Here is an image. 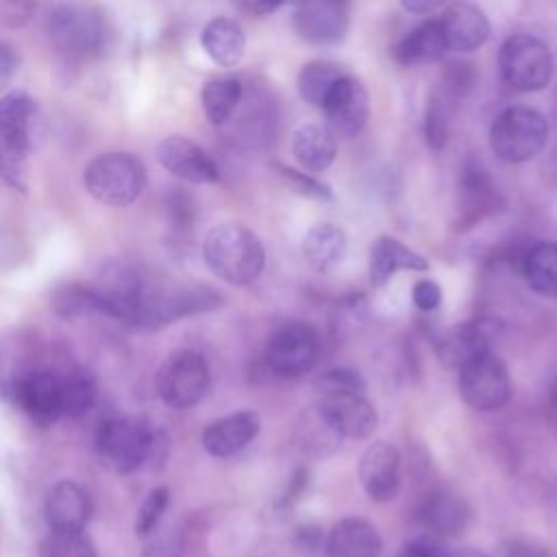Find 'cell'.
Returning <instances> with one entry per match:
<instances>
[{
  "label": "cell",
  "mask_w": 557,
  "mask_h": 557,
  "mask_svg": "<svg viewBox=\"0 0 557 557\" xmlns=\"http://www.w3.org/2000/svg\"><path fill=\"white\" fill-rule=\"evenodd\" d=\"M15 70H17L15 52L7 44H0V91H4L11 85Z\"/></svg>",
  "instance_id": "cell-44"
},
{
  "label": "cell",
  "mask_w": 557,
  "mask_h": 557,
  "mask_svg": "<svg viewBox=\"0 0 557 557\" xmlns=\"http://www.w3.org/2000/svg\"><path fill=\"white\" fill-rule=\"evenodd\" d=\"M294 30L311 44H337L348 30V0H309L292 15Z\"/></svg>",
  "instance_id": "cell-16"
},
{
  "label": "cell",
  "mask_w": 557,
  "mask_h": 557,
  "mask_svg": "<svg viewBox=\"0 0 557 557\" xmlns=\"http://www.w3.org/2000/svg\"><path fill=\"white\" fill-rule=\"evenodd\" d=\"M429 268V261L405 246L403 242L381 235L370 248V278L374 285H385L398 270L422 272Z\"/></svg>",
  "instance_id": "cell-24"
},
{
  "label": "cell",
  "mask_w": 557,
  "mask_h": 557,
  "mask_svg": "<svg viewBox=\"0 0 557 557\" xmlns=\"http://www.w3.org/2000/svg\"><path fill=\"white\" fill-rule=\"evenodd\" d=\"M437 26L446 50L472 52L481 48L490 37V20L476 4L455 2L446 7L437 17Z\"/></svg>",
  "instance_id": "cell-18"
},
{
  "label": "cell",
  "mask_w": 557,
  "mask_h": 557,
  "mask_svg": "<svg viewBox=\"0 0 557 557\" xmlns=\"http://www.w3.org/2000/svg\"><path fill=\"white\" fill-rule=\"evenodd\" d=\"M165 437L139 418H107L96 429L94 446L104 468L115 474H131L154 457Z\"/></svg>",
  "instance_id": "cell-2"
},
{
  "label": "cell",
  "mask_w": 557,
  "mask_h": 557,
  "mask_svg": "<svg viewBox=\"0 0 557 557\" xmlns=\"http://www.w3.org/2000/svg\"><path fill=\"white\" fill-rule=\"evenodd\" d=\"M200 44L207 57L220 67H233L246 52V35L235 20L213 17L200 33Z\"/></svg>",
  "instance_id": "cell-25"
},
{
  "label": "cell",
  "mask_w": 557,
  "mask_h": 557,
  "mask_svg": "<svg viewBox=\"0 0 557 557\" xmlns=\"http://www.w3.org/2000/svg\"><path fill=\"white\" fill-rule=\"evenodd\" d=\"M35 0H0V20L9 28H22L33 20Z\"/></svg>",
  "instance_id": "cell-40"
},
{
  "label": "cell",
  "mask_w": 557,
  "mask_h": 557,
  "mask_svg": "<svg viewBox=\"0 0 557 557\" xmlns=\"http://www.w3.org/2000/svg\"><path fill=\"white\" fill-rule=\"evenodd\" d=\"M7 394L39 426H48L61 418V374L52 370H30L15 376Z\"/></svg>",
  "instance_id": "cell-13"
},
{
  "label": "cell",
  "mask_w": 557,
  "mask_h": 557,
  "mask_svg": "<svg viewBox=\"0 0 557 557\" xmlns=\"http://www.w3.org/2000/svg\"><path fill=\"white\" fill-rule=\"evenodd\" d=\"M346 74V70L333 61H311L298 74V91L302 100L313 107H322L333 85Z\"/></svg>",
  "instance_id": "cell-33"
},
{
  "label": "cell",
  "mask_w": 557,
  "mask_h": 557,
  "mask_svg": "<svg viewBox=\"0 0 557 557\" xmlns=\"http://www.w3.org/2000/svg\"><path fill=\"white\" fill-rule=\"evenodd\" d=\"M346 246H348L346 233L339 226H335V224L322 222V224H313L305 233L300 250H302L305 261L313 270L326 272V270H331L333 265H337L344 259Z\"/></svg>",
  "instance_id": "cell-29"
},
{
  "label": "cell",
  "mask_w": 557,
  "mask_h": 557,
  "mask_svg": "<svg viewBox=\"0 0 557 557\" xmlns=\"http://www.w3.org/2000/svg\"><path fill=\"white\" fill-rule=\"evenodd\" d=\"M357 476L374 503H387L396 498L400 490V453L389 442L370 444L357 463Z\"/></svg>",
  "instance_id": "cell-15"
},
{
  "label": "cell",
  "mask_w": 557,
  "mask_h": 557,
  "mask_svg": "<svg viewBox=\"0 0 557 557\" xmlns=\"http://www.w3.org/2000/svg\"><path fill=\"white\" fill-rule=\"evenodd\" d=\"M52 311L63 320H76L87 315H104V305L96 294L94 285L83 283H65L59 285L50 298Z\"/></svg>",
  "instance_id": "cell-31"
},
{
  "label": "cell",
  "mask_w": 557,
  "mask_h": 557,
  "mask_svg": "<svg viewBox=\"0 0 557 557\" xmlns=\"http://www.w3.org/2000/svg\"><path fill=\"white\" fill-rule=\"evenodd\" d=\"M548 141L546 117L531 107H509L490 126V148L505 163H524L537 157Z\"/></svg>",
  "instance_id": "cell-4"
},
{
  "label": "cell",
  "mask_w": 557,
  "mask_h": 557,
  "mask_svg": "<svg viewBox=\"0 0 557 557\" xmlns=\"http://www.w3.org/2000/svg\"><path fill=\"white\" fill-rule=\"evenodd\" d=\"M411 300L420 311H433L440 302H442V289L435 281L431 278H422L413 285L411 292Z\"/></svg>",
  "instance_id": "cell-43"
},
{
  "label": "cell",
  "mask_w": 557,
  "mask_h": 557,
  "mask_svg": "<svg viewBox=\"0 0 557 557\" xmlns=\"http://www.w3.org/2000/svg\"><path fill=\"white\" fill-rule=\"evenodd\" d=\"M326 557H379L383 540L376 527L363 518H344L329 531Z\"/></svg>",
  "instance_id": "cell-23"
},
{
  "label": "cell",
  "mask_w": 557,
  "mask_h": 557,
  "mask_svg": "<svg viewBox=\"0 0 557 557\" xmlns=\"http://www.w3.org/2000/svg\"><path fill=\"white\" fill-rule=\"evenodd\" d=\"M96 383L85 370H70L61 376V416L83 418L96 405Z\"/></svg>",
  "instance_id": "cell-34"
},
{
  "label": "cell",
  "mask_w": 557,
  "mask_h": 557,
  "mask_svg": "<svg viewBox=\"0 0 557 557\" xmlns=\"http://www.w3.org/2000/svg\"><path fill=\"white\" fill-rule=\"evenodd\" d=\"M315 411L339 440H363L379 424L374 405L359 389H324Z\"/></svg>",
  "instance_id": "cell-12"
},
{
  "label": "cell",
  "mask_w": 557,
  "mask_h": 557,
  "mask_svg": "<svg viewBox=\"0 0 557 557\" xmlns=\"http://www.w3.org/2000/svg\"><path fill=\"white\" fill-rule=\"evenodd\" d=\"M498 70L503 81L522 94L542 91L553 78V54L548 46L533 35H511L498 52Z\"/></svg>",
  "instance_id": "cell-6"
},
{
  "label": "cell",
  "mask_w": 557,
  "mask_h": 557,
  "mask_svg": "<svg viewBox=\"0 0 557 557\" xmlns=\"http://www.w3.org/2000/svg\"><path fill=\"white\" fill-rule=\"evenodd\" d=\"M233 4L248 15H268L278 9L274 0H233Z\"/></svg>",
  "instance_id": "cell-45"
},
{
  "label": "cell",
  "mask_w": 557,
  "mask_h": 557,
  "mask_svg": "<svg viewBox=\"0 0 557 557\" xmlns=\"http://www.w3.org/2000/svg\"><path fill=\"white\" fill-rule=\"evenodd\" d=\"M459 174V222L461 228H468L496 211L500 198L481 161L468 159Z\"/></svg>",
  "instance_id": "cell-19"
},
{
  "label": "cell",
  "mask_w": 557,
  "mask_h": 557,
  "mask_svg": "<svg viewBox=\"0 0 557 557\" xmlns=\"http://www.w3.org/2000/svg\"><path fill=\"white\" fill-rule=\"evenodd\" d=\"M527 285L544 296L557 298V242H537L522 257Z\"/></svg>",
  "instance_id": "cell-30"
},
{
  "label": "cell",
  "mask_w": 557,
  "mask_h": 557,
  "mask_svg": "<svg viewBox=\"0 0 557 557\" xmlns=\"http://www.w3.org/2000/svg\"><path fill=\"white\" fill-rule=\"evenodd\" d=\"M202 109L211 124H224L242 100V83L235 76H215L202 85Z\"/></svg>",
  "instance_id": "cell-32"
},
{
  "label": "cell",
  "mask_w": 557,
  "mask_h": 557,
  "mask_svg": "<svg viewBox=\"0 0 557 557\" xmlns=\"http://www.w3.org/2000/svg\"><path fill=\"white\" fill-rule=\"evenodd\" d=\"M494 326L487 320H470L442 333L437 339V357L448 368H459L474 355L490 350Z\"/></svg>",
  "instance_id": "cell-22"
},
{
  "label": "cell",
  "mask_w": 557,
  "mask_h": 557,
  "mask_svg": "<svg viewBox=\"0 0 557 557\" xmlns=\"http://www.w3.org/2000/svg\"><path fill=\"white\" fill-rule=\"evenodd\" d=\"M335 137L324 124H305L292 137V152L307 172H324L337 154Z\"/></svg>",
  "instance_id": "cell-27"
},
{
  "label": "cell",
  "mask_w": 557,
  "mask_h": 557,
  "mask_svg": "<svg viewBox=\"0 0 557 557\" xmlns=\"http://www.w3.org/2000/svg\"><path fill=\"white\" fill-rule=\"evenodd\" d=\"M320 357V337L307 322L278 326L265 344V366L274 376L298 379L307 374Z\"/></svg>",
  "instance_id": "cell-11"
},
{
  "label": "cell",
  "mask_w": 557,
  "mask_h": 557,
  "mask_svg": "<svg viewBox=\"0 0 557 557\" xmlns=\"http://www.w3.org/2000/svg\"><path fill=\"white\" fill-rule=\"evenodd\" d=\"M278 7H283V4H292V7H300V4H305V2H309V0H274Z\"/></svg>",
  "instance_id": "cell-50"
},
{
  "label": "cell",
  "mask_w": 557,
  "mask_h": 557,
  "mask_svg": "<svg viewBox=\"0 0 557 557\" xmlns=\"http://www.w3.org/2000/svg\"><path fill=\"white\" fill-rule=\"evenodd\" d=\"M459 394L476 411H496L505 407L511 396V381L507 366L492 350H483L461 363L459 368Z\"/></svg>",
  "instance_id": "cell-10"
},
{
  "label": "cell",
  "mask_w": 557,
  "mask_h": 557,
  "mask_svg": "<svg viewBox=\"0 0 557 557\" xmlns=\"http://www.w3.org/2000/svg\"><path fill=\"white\" fill-rule=\"evenodd\" d=\"M468 518L470 511L466 503L444 490L429 494L420 507V520L435 537L459 535L466 529Z\"/></svg>",
  "instance_id": "cell-26"
},
{
  "label": "cell",
  "mask_w": 557,
  "mask_h": 557,
  "mask_svg": "<svg viewBox=\"0 0 557 557\" xmlns=\"http://www.w3.org/2000/svg\"><path fill=\"white\" fill-rule=\"evenodd\" d=\"M44 511L50 531H85L91 518V500L76 481L63 479L50 487Z\"/></svg>",
  "instance_id": "cell-21"
},
{
  "label": "cell",
  "mask_w": 557,
  "mask_h": 557,
  "mask_svg": "<svg viewBox=\"0 0 557 557\" xmlns=\"http://www.w3.org/2000/svg\"><path fill=\"white\" fill-rule=\"evenodd\" d=\"M315 387H318V392H324V389H359V392H366V383H363L361 374L355 372V370H348V368H335V370L324 372L318 379Z\"/></svg>",
  "instance_id": "cell-39"
},
{
  "label": "cell",
  "mask_w": 557,
  "mask_h": 557,
  "mask_svg": "<svg viewBox=\"0 0 557 557\" xmlns=\"http://www.w3.org/2000/svg\"><path fill=\"white\" fill-rule=\"evenodd\" d=\"M83 185L107 207H128L146 187V168L131 152H102L83 170Z\"/></svg>",
  "instance_id": "cell-3"
},
{
  "label": "cell",
  "mask_w": 557,
  "mask_h": 557,
  "mask_svg": "<svg viewBox=\"0 0 557 557\" xmlns=\"http://www.w3.org/2000/svg\"><path fill=\"white\" fill-rule=\"evenodd\" d=\"M553 409L557 411V385H555V389H553Z\"/></svg>",
  "instance_id": "cell-51"
},
{
  "label": "cell",
  "mask_w": 557,
  "mask_h": 557,
  "mask_svg": "<svg viewBox=\"0 0 557 557\" xmlns=\"http://www.w3.org/2000/svg\"><path fill=\"white\" fill-rule=\"evenodd\" d=\"M398 557H448V550L442 546L440 537L424 533L405 542Z\"/></svg>",
  "instance_id": "cell-41"
},
{
  "label": "cell",
  "mask_w": 557,
  "mask_h": 557,
  "mask_svg": "<svg viewBox=\"0 0 557 557\" xmlns=\"http://www.w3.org/2000/svg\"><path fill=\"white\" fill-rule=\"evenodd\" d=\"M94 289L104 305L107 318L133 326L139 309L152 292V283L137 265L122 259H111L98 272Z\"/></svg>",
  "instance_id": "cell-7"
},
{
  "label": "cell",
  "mask_w": 557,
  "mask_h": 557,
  "mask_svg": "<svg viewBox=\"0 0 557 557\" xmlns=\"http://www.w3.org/2000/svg\"><path fill=\"white\" fill-rule=\"evenodd\" d=\"M446 0H400V7L413 15H429L440 9Z\"/></svg>",
  "instance_id": "cell-46"
},
{
  "label": "cell",
  "mask_w": 557,
  "mask_h": 557,
  "mask_svg": "<svg viewBox=\"0 0 557 557\" xmlns=\"http://www.w3.org/2000/svg\"><path fill=\"white\" fill-rule=\"evenodd\" d=\"M211 376L205 357L198 350H174L161 363L157 372V392L170 409H189L198 405L207 389Z\"/></svg>",
  "instance_id": "cell-9"
},
{
  "label": "cell",
  "mask_w": 557,
  "mask_h": 557,
  "mask_svg": "<svg viewBox=\"0 0 557 557\" xmlns=\"http://www.w3.org/2000/svg\"><path fill=\"white\" fill-rule=\"evenodd\" d=\"M276 170H278V176L285 181V185L289 189H294L296 194H300L305 198H311V200H318V202L333 200V189L326 183L318 181L315 176L305 174L300 170H294L289 165H281V163L276 165Z\"/></svg>",
  "instance_id": "cell-38"
},
{
  "label": "cell",
  "mask_w": 557,
  "mask_h": 557,
  "mask_svg": "<svg viewBox=\"0 0 557 557\" xmlns=\"http://www.w3.org/2000/svg\"><path fill=\"white\" fill-rule=\"evenodd\" d=\"M444 52H446V46L435 17L416 26L411 33H407L400 41L392 46L394 61L405 67L435 63L444 57Z\"/></svg>",
  "instance_id": "cell-28"
},
{
  "label": "cell",
  "mask_w": 557,
  "mask_h": 557,
  "mask_svg": "<svg viewBox=\"0 0 557 557\" xmlns=\"http://www.w3.org/2000/svg\"><path fill=\"white\" fill-rule=\"evenodd\" d=\"M222 302V294H218L209 285H178L172 289L152 287L133 322V329L157 331L181 318L213 311Z\"/></svg>",
  "instance_id": "cell-8"
},
{
  "label": "cell",
  "mask_w": 557,
  "mask_h": 557,
  "mask_svg": "<svg viewBox=\"0 0 557 557\" xmlns=\"http://www.w3.org/2000/svg\"><path fill=\"white\" fill-rule=\"evenodd\" d=\"M453 98H457V96H453L444 87L435 89L429 98V104L424 111V137L433 150H442L448 141Z\"/></svg>",
  "instance_id": "cell-35"
},
{
  "label": "cell",
  "mask_w": 557,
  "mask_h": 557,
  "mask_svg": "<svg viewBox=\"0 0 557 557\" xmlns=\"http://www.w3.org/2000/svg\"><path fill=\"white\" fill-rule=\"evenodd\" d=\"M320 109L324 111V117L329 122L326 126L335 135L350 139L363 131L370 117V96L363 83L346 72L333 85Z\"/></svg>",
  "instance_id": "cell-14"
},
{
  "label": "cell",
  "mask_w": 557,
  "mask_h": 557,
  "mask_svg": "<svg viewBox=\"0 0 557 557\" xmlns=\"http://www.w3.org/2000/svg\"><path fill=\"white\" fill-rule=\"evenodd\" d=\"M448 557H487L485 553H481L479 548H472V546H463V548H457L453 553H448Z\"/></svg>",
  "instance_id": "cell-48"
},
{
  "label": "cell",
  "mask_w": 557,
  "mask_h": 557,
  "mask_svg": "<svg viewBox=\"0 0 557 557\" xmlns=\"http://www.w3.org/2000/svg\"><path fill=\"white\" fill-rule=\"evenodd\" d=\"M181 553H183V542L178 533L163 531L146 544L141 557H181Z\"/></svg>",
  "instance_id": "cell-42"
},
{
  "label": "cell",
  "mask_w": 557,
  "mask_h": 557,
  "mask_svg": "<svg viewBox=\"0 0 557 557\" xmlns=\"http://www.w3.org/2000/svg\"><path fill=\"white\" fill-rule=\"evenodd\" d=\"M168 503H170V490L159 485V487H152L146 498L141 500L139 509H137V516H135V535L137 537H148L157 524L161 522L165 509H168Z\"/></svg>",
  "instance_id": "cell-37"
},
{
  "label": "cell",
  "mask_w": 557,
  "mask_h": 557,
  "mask_svg": "<svg viewBox=\"0 0 557 557\" xmlns=\"http://www.w3.org/2000/svg\"><path fill=\"white\" fill-rule=\"evenodd\" d=\"M307 485V470H298L296 474H294V479H292V485H289V490L285 492V498H283V503H292L294 498H298V494L302 492V487Z\"/></svg>",
  "instance_id": "cell-47"
},
{
  "label": "cell",
  "mask_w": 557,
  "mask_h": 557,
  "mask_svg": "<svg viewBox=\"0 0 557 557\" xmlns=\"http://www.w3.org/2000/svg\"><path fill=\"white\" fill-rule=\"evenodd\" d=\"M509 557H540V555L529 546H516V548H511Z\"/></svg>",
  "instance_id": "cell-49"
},
{
  "label": "cell",
  "mask_w": 557,
  "mask_h": 557,
  "mask_svg": "<svg viewBox=\"0 0 557 557\" xmlns=\"http://www.w3.org/2000/svg\"><path fill=\"white\" fill-rule=\"evenodd\" d=\"M261 418L252 409H242L213 420L202 431V448L213 457H231L246 448L259 433Z\"/></svg>",
  "instance_id": "cell-20"
},
{
  "label": "cell",
  "mask_w": 557,
  "mask_h": 557,
  "mask_svg": "<svg viewBox=\"0 0 557 557\" xmlns=\"http://www.w3.org/2000/svg\"><path fill=\"white\" fill-rule=\"evenodd\" d=\"M157 159L170 174L194 185H207L220 178V170L211 154L181 135L165 137L157 146Z\"/></svg>",
  "instance_id": "cell-17"
},
{
  "label": "cell",
  "mask_w": 557,
  "mask_h": 557,
  "mask_svg": "<svg viewBox=\"0 0 557 557\" xmlns=\"http://www.w3.org/2000/svg\"><path fill=\"white\" fill-rule=\"evenodd\" d=\"M202 257L209 270L231 285L252 283L265 263V250L259 237L237 222L213 226L205 235Z\"/></svg>",
  "instance_id": "cell-1"
},
{
  "label": "cell",
  "mask_w": 557,
  "mask_h": 557,
  "mask_svg": "<svg viewBox=\"0 0 557 557\" xmlns=\"http://www.w3.org/2000/svg\"><path fill=\"white\" fill-rule=\"evenodd\" d=\"M37 557H98L85 531H50L37 546Z\"/></svg>",
  "instance_id": "cell-36"
},
{
  "label": "cell",
  "mask_w": 557,
  "mask_h": 557,
  "mask_svg": "<svg viewBox=\"0 0 557 557\" xmlns=\"http://www.w3.org/2000/svg\"><path fill=\"white\" fill-rule=\"evenodd\" d=\"M48 37L59 52L85 59L104 48L107 24L94 7L70 0L50 11Z\"/></svg>",
  "instance_id": "cell-5"
}]
</instances>
